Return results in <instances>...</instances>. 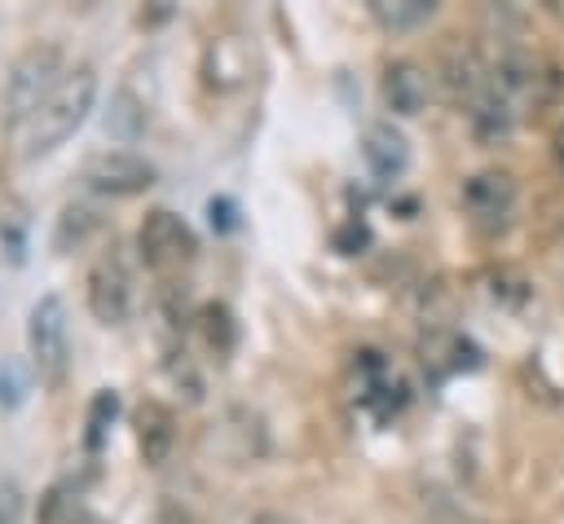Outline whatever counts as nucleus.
Returning a JSON list of instances; mask_svg holds the SVG:
<instances>
[{"instance_id": "obj_1", "label": "nucleus", "mask_w": 564, "mask_h": 524, "mask_svg": "<svg viewBox=\"0 0 564 524\" xmlns=\"http://www.w3.org/2000/svg\"><path fill=\"white\" fill-rule=\"evenodd\" d=\"M66 66H62V44L53 40H31L26 48L13 53V62L4 66L0 79V128H26L40 106L53 97V88L62 84Z\"/></svg>"}, {"instance_id": "obj_2", "label": "nucleus", "mask_w": 564, "mask_h": 524, "mask_svg": "<svg viewBox=\"0 0 564 524\" xmlns=\"http://www.w3.org/2000/svg\"><path fill=\"white\" fill-rule=\"evenodd\" d=\"M93 101H97V70H93L88 62H79V66H70V70L62 75V84L53 88V97H48V101L40 106V114L26 123V159L53 154V150L88 119Z\"/></svg>"}, {"instance_id": "obj_3", "label": "nucleus", "mask_w": 564, "mask_h": 524, "mask_svg": "<svg viewBox=\"0 0 564 524\" xmlns=\"http://www.w3.org/2000/svg\"><path fill=\"white\" fill-rule=\"evenodd\" d=\"M26 357L31 370L44 387H62L66 383V365H70V326H66V299L62 295H40L26 313Z\"/></svg>"}, {"instance_id": "obj_4", "label": "nucleus", "mask_w": 564, "mask_h": 524, "mask_svg": "<svg viewBox=\"0 0 564 524\" xmlns=\"http://www.w3.org/2000/svg\"><path fill=\"white\" fill-rule=\"evenodd\" d=\"M137 251L154 273H176L194 260L198 242H194V229L176 211L154 207V211H145L141 229H137Z\"/></svg>"}, {"instance_id": "obj_5", "label": "nucleus", "mask_w": 564, "mask_h": 524, "mask_svg": "<svg viewBox=\"0 0 564 524\" xmlns=\"http://www.w3.org/2000/svg\"><path fill=\"white\" fill-rule=\"evenodd\" d=\"M159 181V167L137 150H101L84 167V185L101 198H137Z\"/></svg>"}, {"instance_id": "obj_6", "label": "nucleus", "mask_w": 564, "mask_h": 524, "mask_svg": "<svg viewBox=\"0 0 564 524\" xmlns=\"http://www.w3.org/2000/svg\"><path fill=\"white\" fill-rule=\"evenodd\" d=\"M84 299H88V313L101 326L128 321V313H132V282H128V269H123L119 255L93 260V269L84 277Z\"/></svg>"}, {"instance_id": "obj_7", "label": "nucleus", "mask_w": 564, "mask_h": 524, "mask_svg": "<svg viewBox=\"0 0 564 524\" xmlns=\"http://www.w3.org/2000/svg\"><path fill=\"white\" fill-rule=\"evenodd\" d=\"M419 361H423V374H427L432 383H445V379H454V374L476 370V365H480V348H476L467 335L441 326V330H427V335L419 339Z\"/></svg>"}, {"instance_id": "obj_8", "label": "nucleus", "mask_w": 564, "mask_h": 524, "mask_svg": "<svg viewBox=\"0 0 564 524\" xmlns=\"http://www.w3.org/2000/svg\"><path fill=\"white\" fill-rule=\"evenodd\" d=\"M463 207L480 229H502L516 207V181L507 172H476L463 185Z\"/></svg>"}, {"instance_id": "obj_9", "label": "nucleus", "mask_w": 564, "mask_h": 524, "mask_svg": "<svg viewBox=\"0 0 564 524\" xmlns=\"http://www.w3.org/2000/svg\"><path fill=\"white\" fill-rule=\"evenodd\" d=\"M132 432H137L141 462L145 467H163L167 454H172V445H176V414H172V405H163L154 396L141 401L137 414H132Z\"/></svg>"}, {"instance_id": "obj_10", "label": "nucleus", "mask_w": 564, "mask_h": 524, "mask_svg": "<svg viewBox=\"0 0 564 524\" xmlns=\"http://www.w3.org/2000/svg\"><path fill=\"white\" fill-rule=\"evenodd\" d=\"M427 92H432V84H427V70L419 62L397 57L383 66V106L392 114H419L427 106Z\"/></svg>"}, {"instance_id": "obj_11", "label": "nucleus", "mask_w": 564, "mask_h": 524, "mask_svg": "<svg viewBox=\"0 0 564 524\" xmlns=\"http://www.w3.org/2000/svg\"><path fill=\"white\" fill-rule=\"evenodd\" d=\"M361 154H366V167H370L379 181H397V176L405 172V163H410V141H405L388 119H379V123L366 128Z\"/></svg>"}, {"instance_id": "obj_12", "label": "nucleus", "mask_w": 564, "mask_h": 524, "mask_svg": "<svg viewBox=\"0 0 564 524\" xmlns=\"http://www.w3.org/2000/svg\"><path fill=\"white\" fill-rule=\"evenodd\" d=\"M93 229H97V211L88 203H66L62 216H57V229H53V251L66 255V251L84 247L93 238Z\"/></svg>"}, {"instance_id": "obj_13", "label": "nucleus", "mask_w": 564, "mask_h": 524, "mask_svg": "<svg viewBox=\"0 0 564 524\" xmlns=\"http://www.w3.org/2000/svg\"><path fill=\"white\" fill-rule=\"evenodd\" d=\"M35 520H40V524H84L88 515L79 511V484L62 480V484L44 489V498H40V506H35Z\"/></svg>"}, {"instance_id": "obj_14", "label": "nucleus", "mask_w": 564, "mask_h": 524, "mask_svg": "<svg viewBox=\"0 0 564 524\" xmlns=\"http://www.w3.org/2000/svg\"><path fill=\"white\" fill-rule=\"evenodd\" d=\"M370 13L388 31H410V26L427 22L436 13V4L432 0H370Z\"/></svg>"}, {"instance_id": "obj_15", "label": "nucleus", "mask_w": 564, "mask_h": 524, "mask_svg": "<svg viewBox=\"0 0 564 524\" xmlns=\"http://www.w3.org/2000/svg\"><path fill=\"white\" fill-rule=\"evenodd\" d=\"M115 414H119V396L110 392V387H101L93 401H88V432H84V445L97 454L101 445H106V436H110V423H115Z\"/></svg>"}, {"instance_id": "obj_16", "label": "nucleus", "mask_w": 564, "mask_h": 524, "mask_svg": "<svg viewBox=\"0 0 564 524\" xmlns=\"http://www.w3.org/2000/svg\"><path fill=\"white\" fill-rule=\"evenodd\" d=\"M198 330H203V339H207V348L216 352V357H225L229 348H234V317H229V308L225 304H203V313H198Z\"/></svg>"}, {"instance_id": "obj_17", "label": "nucleus", "mask_w": 564, "mask_h": 524, "mask_svg": "<svg viewBox=\"0 0 564 524\" xmlns=\"http://www.w3.org/2000/svg\"><path fill=\"white\" fill-rule=\"evenodd\" d=\"M141 128H145V106H141V101H132V92H119V97L110 101V114H106V132H115V137L132 141Z\"/></svg>"}, {"instance_id": "obj_18", "label": "nucleus", "mask_w": 564, "mask_h": 524, "mask_svg": "<svg viewBox=\"0 0 564 524\" xmlns=\"http://www.w3.org/2000/svg\"><path fill=\"white\" fill-rule=\"evenodd\" d=\"M22 370H18V361H4L0 365V405L4 410H18L22 405Z\"/></svg>"}, {"instance_id": "obj_19", "label": "nucleus", "mask_w": 564, "mask_h": 524, "mask_svg": "<svg viewBox=\"0 0 564 524\" xmlns=\"http://www.w3.org/2000/svg\"><path fill=\"white\" fill-rule=\"evenodd\" d=\"M370 242V229H366V220H348L344 229H335V251H344V255H357L361 247Z\"/></svg>"}, {"instance_id": "obj_20", "label": "nucleus", "mask_w": 564, "mask_h": 524, "mask_svg": "<svg viewBox=\"0 0 564 524\" xmlns=\"http://www.w3.org/2000/svg\"><path fill=\"white\" fill-rule=\"evenodd\" d=\"M207 216H212L216 229H234V203L229 198H212L207 203Z\"/></svg>"}, {"instance_id": "obj_21", "label": "nucleus", "mask_w": 564, "mask_h": 524, "mask_svg": "<svg viewBox=\"0 0 564 524\" xmlns=\"http://www.w3.org/2000/svg\"><path fill=\"white\" fill-rule=\"evenodd\" d=\"M256 524H291V520H282V515H256Z\"/></svg>"}, {"instance_id": "obj_22", "label": "nucleus", "mask_w": 564, "mask_h": 524, "mask_svg": "<svg viewBox=\"0 0 564 524\" xmlns=\"http://www.w3.org/2000/svg\"><path fill=\"white\" fill-rule=\"evenodd\" d=\"M0 524H9V515H4V506H0Z\"/></svg>"}]
</instances>
